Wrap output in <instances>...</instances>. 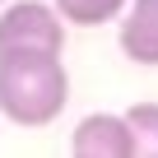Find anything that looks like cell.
<instances>
[{
  "instance_id": "obj_4",
  "label": "cell",
  "mask_w": 158,
  "mask_h": 158,
  "mask_svg": "<svg viewBox=\"0 0 158 158\" xmlns=\"http://www.w3.org/2000/svg\"><path fill=\"white\" fill-rule=\"evenodd\" d=\"M116 42H121V56L130 65H144V70H158V0H126V10L116 19Z\"/></svg>"
},
{
  "instance_id": "obj_6",
  "label": "cell",
  "mask_w": 158,
  "mask_h": 158,
  "mask_svg": "<svg viewBox=\"0 0 158 158\" xmlns=\"http://www.w3.org/2000/svg\"><path fill=\"white\" fill-rule=\"evenodd\" d=\"M130 144L139 158H158V102H130L126 107Z\"/></svg>"
},
{
  "instance_id": "obj_3",
  "label": "cell",
  "mask_w": 158,
  "mask_h": 158,
  "mask_svg": "<svg viewBox=\"0 0 158 158\" xmlns=\"http://www.w3.org/2000/svg\"><path fill=\"white\" fill-rule=\"evenodd\" d=\"M70 153L74 158H135L126 112H89L70 130Z\"/></svg>"
},
{
  "instance_id": "obj_7",
  "label": "cell",
  "mask_w": 158,
  "mask_h": 158,
  "mask_svg": "<svg viewBox=\"0 0 158 158\" xmlns=\"http://www.w3.org/2000/svg\"><path fill=\"white\" fill-rule=\"evenodd\" d=\"M0 5H5V0H0Z\"/></svg>"
},
{
  "instance_id": "obj_1",
  "label": "cell",
  "mask_w": 158,
  "mask_h": 158,
  "mask_svg": "<svg viewBox=\"0 0 158 158\" xmlns=\"http://www.w3.org/2000/svg\"><path fill=\"white\" fill-rule=\"evenodd\" d=\"M70 107V70L56 51H0V116L23 130L60 121Z\"/></svg>"
},
{
  "instance_id": "obj_2",
  "label": "cell",
  "mask_w": 158,
  "mask_h": 158,
  "mask_svg": "<svg viewBox=\"0 0 158 158\" xmlns=\"http://www.w3.org/2000/svg\"><path fill=\"white\" fill-rule=\"evenodd\" d=\"M65 19L51 0H5L0 5V51H56L65 56Z\"/></svg>"
},
{
  "instance_id": "obj_5",
  "label": "cell",
  "mask_w": 158,
  "mask_h": 158,
  "mask_svg": "<svg viewBox=\"0 0 158 158\" xmlns=\"http://www.w3.org/2000/svg\"><path fill=\"white\" fill-rule=\"evenodd\" d=\"M60 10V19L70 28H102V23H116L126 0H51Z\"/></svg>"
}]
</instances>
